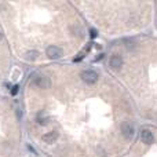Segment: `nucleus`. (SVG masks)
I'll return each mask as SVG.
<instances>
[{
  "mask_svg": "<svg viewBox=\"0 0 157 157\" xmlns=\"http://www.w3.org/2000/svg\"><path fill=\"white\" fill-rule=\"evenodd\" d=\"M57 139H58V132L57 131H51V132L44 134L43 135V142H46V144H54Z\"/></svg>",
  "mask_w": 157,
  "mask_h": 157,
  "instance_id": "nucleus-7",
  "label": "nucleus"
},
{
  "mask_svg": "<svg viewBox=\"0 0 157 157\" xmlns=\"http://www.w3.org/2000/svg\"><path fill=\"white\" fill-rule=\"evenodd\" d=\"M2 39H3V35H2V32H0V40H2Z\"/></svg>",
  "mask_w": 157,
  "mask_h": 157,
  "instance_id": "nucleus-11",
  "label": "nucleus"
},
{
  "mask_svg": "<svg viewBox=\"0 0 157 157\" xmlns=\"http://www.w3.org/2000/svg\"><path fill=\"white\" fill-rule=\"evenodd\" d=\"M18 90H19V86L18 84H15V86H13V88H11V95H17L18 94Z\"/></svg>",
  "mask_w": 157,
  "mask_h": 157,
  "instance_id": "nucleus-9",
  "label": "nucleus"
},
{
  "mask_svg": "<svg viewBox=\"0 0 157 157\" xmlns=\"http://www.w3.org/2000/svg\"><path fill=\"white\" fill-rule=\"evenodd\" d=\"M109 65H110V68L113 69V71H119V69L123 66V58H121V55H119V54L112 55L110 61H109Z\"/></svg>",
  "mask_w": 157,
  "mask_h": 157,
  "instance_id": "nucleus-4",
  "label": "nucleus"
},
{
  "mask_svg": "<svg viewBox=\"0 0 157 157\" xmlns=\"http://www.w3.org/2000/svg\"><path fill=\"white\" fill-rule=\"evenodd\" d=\"M121 132L127 139H132L134 136V127L131 123H123L121 125Z\"/></svg>",
  "mask_w": 157,
  "mask_h": 157,
  "instance_id": "nucleus-5",
  "label": "nucleus"
},
{
  "mask_svg": "<svg viewBox=\"0 0 157 157\" xmlns=\"http://www.w3.org/2000/svg\"><path fill=\"white\" fill-rule=\"evenodd\" d=\"M46 54L51 59H57V58H59L62 55V48L58 46H48L46 50Z\"/></svg>",
  "mask_w": 157,
  "mask_h": 157,
  "instance_id": "nucleus-2",
  "label": "nucleus"
},
{
  "mask_svg": "<svg viewBox=\"0 0 157 157\" xmlns=\"http://www.w3.org/2000/svg\"><path fill=\"white\" fill-rule=\"evenodd\" d=\"M80 76H81V80L86 84H88V86H92V84H95L98 81V73L95 71H92V69L81 72Z\"/></svg>",
  "mask_w": 157,
  "mask_h": 157,
  "instance_id": "nucleus-1",
  "label": "nucleus"
},
{
  "mask_svg": "<svg viewBox=\"0 0 157 157\" xmlns=\"http://www.w3.org/2000/svg\"><path fill=\"white\" fill-rule=\"evenodd\" d=\"M33 81H35V84L37 87H40V88H48V87L51 86V80H50L47 76H43V75H40V76H36Z\"/></svg>",
  "mask_w": 157,
  "mask_h": 157,
  "instance_id": "nucleus-3",
  "label": "nucleus"
},
{
  "mask_svg": "<svg viewBox=\"0 0 157 157\" xmlns=\"http://www.w3.org/2000/svg\"><path fill=\"white\" fill-rule=\"evenodd\" d=\"M141 138H142V142H145L146 145H150L153 144V141H155V136H153V134L150 132L149 130H144L141 132Z\"/></svg>",
  "mask_w": 157,
  "mask_h": 157,
  "instance_id": "nucleus-6",
  "label": "nucleus"
},
{
  "mask_svg": "<svg viewBox=\"0 0 157 157\" xmlns=\"http://www.w3.org/2000/svg\"><path fill=\"white\" fill-rule=\"evenodd\" d=\"M37 57H39V51H36V50H30V51H28L25 54V58L29 61H35Z\"/></svg>",
  "mask_w": 157,
  "mask_h": 157,
  "instance_id": "nucleus-8",
  "label": "nucleus"
},
{
  "mask_svg": "<svg viewBox=\"0 0 157 157\" xmlns=\"http://www.w3.org/2000/svg\"><path fill=\"white\" fill-rule=\"evenodd\" d=\"M90 35H91V37L94 39V37H97V35H98V33H97V30H94V29H92V30H91V33H90Z\"/></svg>",
  "mask_w": 157,
  "mask_h": 157,
  "instance_id": "nucleus-10",
  "label": "nucleus"
}]
</instances>
